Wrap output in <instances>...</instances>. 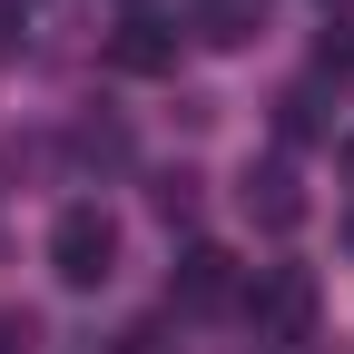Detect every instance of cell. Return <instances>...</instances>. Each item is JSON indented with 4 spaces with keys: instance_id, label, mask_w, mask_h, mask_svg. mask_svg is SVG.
<instances>
[{
    "instance_id": "obj_1",
    "label": "cell",
    "mask_w": 354,
    "mask_h": 354,
    "mask_svg": "<svg viewBox=\"0 0 354 354\" xmlns=\"http://www.w3.org/2000/svg\"><path fill=\"white\" fill-rule=\"evenodd\" d=\"M50 276L79 286V295L118 276V216H109V207H59V227H50Z\"/></svg>"
},
{
    "instance_id": "obj_2",
    "label": "cell",
    "mask_w": 354,
    "mask_h": 354,
    "mask_svg": "<svg viewBox=\"0 0 354 354\" xmlns=\"http://www.w3.org/2000/svg\"><path fill=\"white\" fill-rule=\"evenodd\" d=\"M246 315H256V335H266V344H295L305 325H315V276H305V266H256Z\"/></svg>"
},
{
    "instance_id": "obj_3",
    "label": "cell",
    "mask_w": 354,
    "mask_h": 354,
    "mask_svg": "<svg viewBox=\"0 0 354 354\" xmlns=\"http://www.w3.org/2000/svg\"><path fill=\"white\" fill-rule=\"evenodd\" d=\"M167 295H177V315H227V305H246V266L227 246H187L177 276H167Z\"/></svg>"
},
{
    "instance_id": "obj_4",
    "label": "cell",
    "mask_w": 354,
    "mask_h": 354,
    "mask_svg": "<svg viewBox=\"0 0 354 354\" xmlns=\"http://www.w3.org/2000/svg\"><path fill=\"white\" fill-rule=\"evenodd\" d=\"M236 197H246V216H256L266 236H295V227H305V187H295V167H286V158L246 167V187H236Z\"/></svg>"
},
{
    "instance_id": "obj_5",
    "label": "cell",
    "mask_w": 354,
    "mask_h": 354,
    "mask_svg": "<svg viewBox=\"0 0 354 354\" xmlns=\"http://www.w3.org/2000/svg\"><path fill=\"white\" fill-rule=\"evenodd\" d=\"M109 69H128V79H158V69H177V30H167L158 10H128V20L109 30Z\"/></svg>"
},
{
    "instance_id": "obj_6",
    "label": "cell",
    "mask_w": 354,
    "mask_h": 354,
    "mask_svg": "<svg viewBox=\"0 0 354 354\" xmlns=\"http://www.w3.org/2000/svg\"><path fill=\"white\" fill-rule=\"evenodd\" d=\"M187 30L207 39V50H246V39L266 30V0H197V10H187Z\"/></svg>"
},
{
    "instance_id": "obj_7",
    "label": "cell",
    "mask_w": 354,
    "mask_h": 354,
    "mask_svg": "<svg viewBox=\"0 0 354 354\" xmlns=\"http://www.w3.org/2000/svg\"><path fill=\"white\" fill-rule=\"evenodd\" d=\"M0 59H20V0H0Z\"/></svg>"
},
{
    "instance_id": "obj_8",
    "label": "cell",
    "mask_w": 354,
    "mask_h": 354,
    "mask_svg": "<svg viewBox=\"0 0 354 354\" xmlns=\"http://www.w3.org/2000/svg\"><path fill=\"white\" fill-rule=\"evenodd\" d=\"M128 354H158V335H148V325H138V335H128Z\"/></svg>"
},
{
    "instance_id": "obj_9",
    "label": "cell",
    "mask_w": 354,
    "mask_h": 354,
    "mask_svg": "<svg viewBox=\"0 0 354 354\" xmlns=\"http://www.w3.org/2000/svg\"><path fill=\"white\" fill-rule=\"evenodd\" d=\"M325 10H354V0H325Z\"/></svg>"
}]
</instances>
